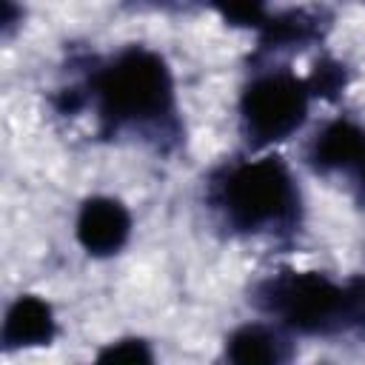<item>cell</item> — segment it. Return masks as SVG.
Masks as SVG:
<instances>
[{"label": "cell", "instance_id": "1", "mask_svg": "<svg viewBox=\"0 0 365 365\" xmlns=\"http://www.w3.org/2000/svg\"><path fill=\"white\" fill-rule=\"evenodd\" d=\"M94 91L100 114L111 125L165 117L174 103L171 74L163 57L137 46L125 48L94 77Z\"/></svg>", "mask_w": 365, "mask_h": 365}, {"label": "cell", "instance_id": "2", "mask_svg": "<svg viewBox=\"0 0 365 365\" xmlns=\"http://www.w3.org/2000/svg\"><path fill=\"white\" fill-rule=\"evenodd\" d=\"M220 205L237 228H274L294 220L297 188L288 168L277 157H265L228 171L220 182Z\"/></svg>", "mask_w": 365, "mask_h": 365}, {"label": "cell", "instance_id": "3", "mask_svg": "<svg viewBox=\"0 0 365 365\" xmlns=\"http://www.w3.org/2000/svg\"><path fill=\"white\" fill-rule=\"evenodd\" d=\"M265 305L302 334H325L351 325L348 285H334L322 274H288L268 282Z\"/></svg>", "mask_w": 365, "mask_h": 365}, {"label": "cell", "instance_id": "4", "mask_svg": "<svg viewBox=\"0 0 365 365\" xmlns=\"http://www.w3.org/2000/svg\"><path fill=\"white\" fill-rule=\"evenodd\" d=\"M311 86L294 74H265L242 91V125L257 143H274L294 134L308 114Z\"/></svg>", "mask_w": 365, "mask_h": 365}, {"label": "cell", "instance_id": "5", "mask_svg": "<svg viewBox=\"0 0 365 365\" xmlns=\"http://www.w3.org/2000/svg\"><path fill=\"white\" fill-rule=\"evenodd\" d=\"M128 231H131V217L125 205L111 197H91L83 202L77 214V240L94 257L117 254L125 245Z\"/></svg>", "mask_w": 365, "mask_h": 365}, {"label": "cell", "instance_id": "6", "mask_svg": "<svg viewBox=\"0 0 365 365\" xmlns=\"http://www.w3.org/2000/svg\"><path fill=\"white\" fill-rule=\"evenodd\" d=\"M54 336V314L48 302L40 297H20L6 314L3 322V342L9 348H34L48 345Z\"/></svg>", "mask_w": 365, "mask_h": 365}, {"label": "cell", "instance_id": "7", "mask_svg": "<svg viewBox=\"0 0 365 365\" xmlns=\"http://www.w3.org/2000/svg\"><path fill=\"white\" fill-rule=\"evenodd\" d=\"M365 157V131L348 120L328 123L311 143V163L319 171L351 168Z\"/></svg>", "mask_w": 365, "mask_h": 365}, {"label": "cell", "instance_id": "8", "mask_svg": "<svg viewBox=\"0 0 365 365\" xmlns=\"http://www.w3.org/2000/svg\"><path fill=\"white\" fill-rule=\"evenodd\" d=\"M225 356L231 362H245V365L248 362H279L282 348H279V339L274 334H268L265 328L245 325L228 336Z\"/></svg>", "mask_w": 365, "mask_h": 365}, {"label": "cell", "instance_id": "9", "mask_svg": "<svg viewBox=\"0 0 365 365\" xmlns=\"http://www.w3.org/2000/svg\"><path fill=\"white\" fill-rule=\"evenodd\" d=\"M225 20L237 26H262L265 23V0H214Z\"/></svg>", "mask_w": 365, "mask_h": 365}, {"label": "cell", "instance_id": "10", "mask_svg": "<svg viewBox=\"0 0 365 365\" xmlns=\"http://www.w3.org/2000/svg\"><path fill=\"white\" fill-rule=\"evenodd\" d=\"M100 362H151V351L145 348V342L140 339H120V342H111L108 348H103L97 354Z\"/></svg>", "mask_w": 365, "mask_h": 365}, {"label": "cell", "instance_id": "11", "mask_svg": "<svg viewBox=\"0 0 365 365\" xmlns=\"http://www.w3.org/2000/svg\"><path fill=\"white\" fill-rule=\"evenodd\" d=\"M348 297H351V325H365V277L348 285Z\"/></svg>", "mask_w": 365, "mask_h": 365}, {"label": "cell", "instance_id": "12", "mask_svg": "<svg viewBox=\"0 0 365 365\" xmlns=\"http://www.w3.org/2000/svg\"><path fill=\"white\" fill-rule=\"evenodd\" d=\"M356 168H359V185H362V200H365V157L356 163Z\"/></svg>", "mask_w": 365, "mask_h": 365}]
</instances>
